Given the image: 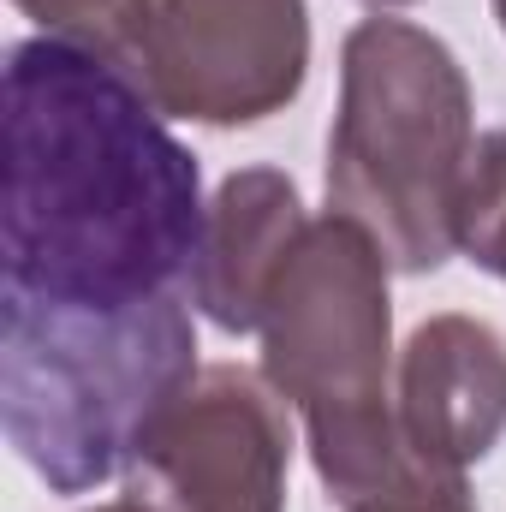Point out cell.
<instances>
[{
  "label": "cell",
  "mask_w": 506,
  "mask_h": 512,
  "mask_svg": "<svg viewBox=\"0 0 506 512\" xmlns=\"http://www.w3.org/2000/svg\"><path fill=\"white\" fill-rule=\"evenodd\" d=\"M197 155L102 48L30 36L6 54L0 292L126 310L173 292L203 239Z\"/></svg>",
  "instance_id": "6da1fadb"
},
{
  "label": "cell",
  "mask_w": 506,
  "mask_h": 512,
  "mask_svg": "<svg viewBox=\"0 0 506 512\" xmlns=\"http://www.w3.org/2000/svg\"><path fill=\"white\" fill-rule=\"evenodd\" d=\"M191 376L197 328L179 292L126 310L0 292L6 441L54 495H90L126 477L143 435Z\"/></svg>",
  "instance_id": "7a4b0ae2"
},
{
  "label": "cell",
  "mask_w": 506,
  "mask_h": 512,
  "mask_svg": "<svg viewBox=\"0 0 506 512\" xmlns=\"http://www.w3.org/2000/svg\"><path fill=\"white\" fill-rule=\"evenodd\" d=\"M477 102L459 54L405 18H364L340 42V114L328 137V209L358 221L399 274L459 251V197Z\"/></svg>",
  "instance_id": "3957f363"
},
{
  "label": "cell",
  "mask_w": 506,
  "mask_h": 512,
  "mask_svg": "<svg viewBox=\"0 0 506 512\" xmlns=\"http://www.w3.org/2000/svg\"><path fill=\"white\" fill-rule=\"evenodd\" d=\"M161 120L256 126L298 102L310 78V6L304 0H131L114 42Z\"/></svg>",
  "instance_id": "277c9868"
},
{
  "label": "cell",
  "mask_w": 506,
  "mask_h": 512,
  "mask_svg": "<svg viewBox=\"0 0 506 512\" xmlns=\"http://www.w3.org/2000/svg\"><path fill=\"white\" fill-rule=\"evenodd\" d=\"M387 256L346 215L310 221L262 310V376L298 417H334L393 399Z\"/></svg>",
  "instance_id": "5b68a950"
},
{
  "label": "cell",
  "mask_w": 506,
  "mask_h": 512,
  "mask_svg": "<svg viewBox=\"0 0 506 512\" xmlns=\"http://www.w3.org/2000/svg\"><path fill=\"white\" fill-rule=\"evenodd\" d=\"M292 423L268 376L209 364L155 417L126 471L149 512H286Z\"/></svg>",
  "instance_id": "8992f818"
},
{
  "label": "cell",
  "mask_w": 506,
  "mask_h": 512,
  "mask_svg": "<svg viewBox=\"0 0 506 512\" xmlns=\"http://www.w3.org/2000/svg\"><path fill=\"white\" fill-rule=\"evenodd\" d=\"M393 405L435 465L471 471L506 435V340L477 316H429L393 364Z\"/></svg>",
  "instance_id": "52a82bcc"
},
{
  "label": "cell",
  "mask_w": 506,
  "mask_h": 512,
  "mask_svg": "<svg viewBox=\"0 0 506 512\" xmlns=\"http://www.w3.org/2000/svg\"><path fill=\"white\" fill-rule=\"evenodd\" d=\"M310 233L304 197L280 167H245L227 173L209 215H203V239L191 256V304L221 328V334H256L268 292L286 268V256L298 251V239Z\"/></svg>",
  "instance_id": "ba28073f"
},
{
  "label": "cell",
  "mask_w": 506,
  "mask_h": 512,
  "mask_svg": "<svg viewBox=\"0 0 506 512\" xmlns=\"http://www.w3.org/2000/svg\"><path fill=\"white\" fill-rule=\"evenodd\" d=\"M304 435L310 465L340 512H477L465 471L435 465L399 423L393 399L304 417Z\"/></svg>",
  "instance_id": "9c48e42d"
},
{
  "label": "cell",
  "mask_w": 506,
  "mask_h": 512,
  "mask_svg": "<svg viewBox=\"0 0 506 512\" xmlns=\"http://www.w3.org/2000/svg\"><path fill=\"white\" fill-rule=\"evenodd\" d=\"M459 251L506 280V131H483L459 197Z\"/></svg>",
  "instance_id": "30bf717a"
},
{
  "label": "cell",
  "mask_w": 506,
  "mask_h": 512,
  "mask_svg": "<svg viewBox=\"0 0 506 512\" xmlns=\"http://www.w3.org/2000/svg\"><path fill=\"white\" fill-rule=\"evenodd\" d=\"M42 36H66L84 48H108L131 0H12Z\"/></svg>",
  "instance_id": "8fae6325"
},
{
  "label": "cell",
  "mask_w": 506,
  "mask_h": 512,
  "mask_svg": "<svg viewBox=\"0 0 506 512\" xmlns=\"http://www.w3.org/2000/svg\"><path fill=\"white\" fill-rule=\"evenodd\" d=\"M90 512H149V507H137V501H108V507H90Z\"/></svg>",
  "instance_id": "7c38bea8"
},
{
  "label": "cell",
  "mask_w": 506,
  "mask_h": 512,
  "mask_svg": "<svg viewBox=\"0 0 506 512\" xmlns=\"http://www.w3.org/2000/svg\"><path fill=\"white\" fill-rule=\"evenodd\" d=\"M364 6H376V12H393V6H411V0H364Z\"/></svg>",
  "instance_id": "4fadbf2b"
},
{
  "label": "cell",
  "mask_w": 506,
  "mask_h": 512,
  "mask_svg": "<svg viewBox=\"0 0 506 512\" xmlns=\"http://www.w3.org/2000/svg\"><path fill=\"white\" fill-rule=\"evenodd\" d=\"M495 18H501V36H506V0H495Z\"/></svg>",
  "instance_id": "5bb4252c"
}]
</instances>
